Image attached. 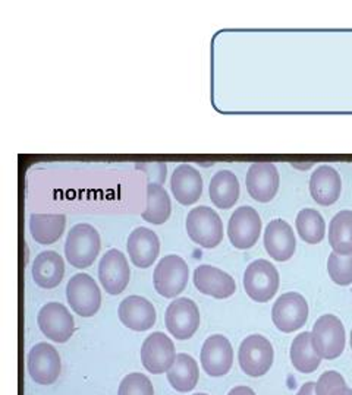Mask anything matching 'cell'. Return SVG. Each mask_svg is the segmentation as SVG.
<instances>
[{
	"instance_id": "obj_26",
	"label": "cell",
	"mask_w": 352,
	"mask_h": 395,
	"mask_svg": "<svg viewBox=\"0 0 352 395\" xmlns=\"http://www.w3.org/2000/svg\"><path fill=\"white\" fill-rule=\"evenodd\" d=\"M198 377L197 362L185 353L176 355L175 363L168 372V381L172 388L178 392H190L197 386Z\"/></svg>"
},
{
	"instance_id": "obj_14",
	"label": "cell",
	"mask_w": 352,
	"mask_h": 395,
	"mask_svg": "<svg viewBox=\"0 0 352 395\" xmlns=\"http://www.w3.org/2000/svg\"><path fill=\"white\" fill-rule=\"evenodd\" d=\"M99 280L103 288L112 294H121L131 280V269L125 255L117 251H107L99 264Z\"/></svg>"
},
{
	"instance_id": "obj_34",
	"label": "cell",
	"mask_w": 352,
	"mask_h": 395,
	"mask_svg": "<svg viewBox=\"0 0 352 395\" xmlns=\"http://www.w3.org/2000/svg\"><path fill=\"white\" fill-rule=\"evenodd\" d=\"M137 168L146 171V175L149 178V183L161 186V183L166 180V170H168L166 164H163V163L141 164V166H137Z\"/></svg>"
},
{
	"instance_id": "obj_22",
	"label": "cell",
	"mask_w": 352,
	"mask_h": 395,
	"mask_svg": "<svg viewBox=\"0 0 352 395\" xmlns=\"http://www.w3.org/2000/svg\"><path fill=\"white\" fill-rule=\"evenodd\" d=\"M342 180L339 173L331 166H320L311 175L310 193L313 200L321 205H334L341 196Z\"/></svg>"
},
{
	"instance_id": "obj_16",
	"label": "cell",
	"mask_w": 352,
	"mask_h": 395,
	"mask_svg": "<svg viewBox=\"0 0 352 395\" xmlns=\"http://www.w3.org/2000/svg\"><path fill=\"white\" fill-rule=\"evenodd\" d=\"M233 363V350L229 340L223 335L208 337L201 349V366L210 377L226 375Z\"/></svg>"
},
{
	"instance_id": "obj_38",
	"label": "cell",
	"mask_w": 352,
	"mask_h": 395,
	"mask_svg": "<svg viewBox=\"0 0 352 395\" xmlns=\"http://www.w3.org/2000/svg\"><path fill=\"white\" fill-rule=\"evenodd\" d=\"M351 349H352V330H351Z\"/></svg>"
},
{
	"instance_id": "obj_32",
	"label": "cell",
	"mask_w": 352,
	"mask_h": 395,
	"mask_svg": "<svg viewBox=\"0 0 352 395\" xmlns=\"http://www.w3.org/2000/svg\"><path fill=\"white\" fill-rule=\"evenodd\" d=\"M348 389L343 377L335 370L324 372L316 384V395H346Z\"/></svg>"
},
{
	"instance_id": "obj_7",
	"label": "cell",
	"mask_w": 352,
	"mask_h": 395,
	"mask_svg": "<svg viewBox=\"0 0 352 395\" xmlns=\"http://www.w3.org/2000/svg\"><path fill=\"white\" fill-rule=\"evenodd\" d=\"M273 345L263 335H250L240 345V366L248 377L266 375L273 364Z\"/></svg>"
},
{
	"instance_id": "obj_8",
	"label": "cell",
	"mask_w": 352,
	"mask_h": 395,
	"mask_svg": "<svg viewBox=\"0 0 352 395\" xmlns=\"http://www.w3.org/2000/svg\"><path fill=\"white\" fill-rule=\"evenodd\" d=\"M272 319L282 332H294L302 328L309 319V303L299 293H285L274 302Z\"/></svg>"
},
{
	"instance_id": "obj_19",
	"label": "cell",
	"mask_w": 352,
	"mask_h": 395,
	"mask_svg": "<svg viewBox=\"0 0 352 395\" xmlns=\"http://www.w3.org/2000/svg\"><path fill=\"white\" fill-rule=\"evenodd\" d=\"M117 315H119L121 323L127 328L138 332L153 328L157 318L153 303L141 298V296H129V298L122 301Z\"/></svg>"
},
{
	"instance_id": "obj_28",
	"label": "cell",
	"mask_w": 352,
	"mask_h": 395,
	"mask_svg": "<svg viewBox=\"0 0 352 395\" xmlns=\"http://www.w3.org/2000/svg\"><path fill=\"white\" fill-rule=\"evenodd\" d=\"M329 243L335 254L352 255V211L338 212L329 224Z\"/></svg>"
},
{
	"instance_id": "obj_5",
	"label": "cell",
	"mask_w": 352,
	"mask_h": 395,
	"mask_svg": "<svg viewBox=\"0 0 352 395\" xmlns=\"http://www.w3.org/2000/svg\"><path fill=\"white\" fill-rule=\"evenodd\" d=\"M190 278V268L176 255H168L159 261L154 269V288L166 299H174L181 294Z\"/></svg>"
},
{
	"instance_id": "obj_23",
	"label": "cell",
	"mask_w": 352,
	"mask_h": 395,
	"mask_svg": "<svg viewBox=\"0 0 352 395\" xmlns=\"http://www.w3.org/2000/svg\"><path fill=\"white\" fill-rule=\"evenodd\" d=\"M34 283L46 290L58 287L65 276L63 258L55 251H46L37 255L33 262Z\"/></svg>"
},
{
	"instance_id": "obj_25",
	"label": "cell",
	"mask_w": 352,
	"mask_h": 395,
	"mask_svg": "<svg viewBox=\"0 0 352 395\" xmlns=\"http://www.w3.org/2000/svg\"><path fill=\"white\" fill-rule=\"evenodd\" d=\"M66 227L63 214H33L30 217V232L33 239L40 244L56 243Z\"/></svg>"
},
{
	"instance_id": "obj_30",
	"label": "cell",
	"mask_w": 352,
	"mask_h": 395,
	"mask_svg": "<svg viewBox=\"0 0 352 395\" xmlns=\"http://www.w3.org/2000/svg\"><path fill=\"white\" fill-rule=\"evenodd\" d=\"M295 226L299 237L310 244H317L324 239L326 223L321 214L316 210L305 208L301 210L297 215Z\"/></svg>"
},
{
	"instance_id": "obj_13",
	"label": "cell",
	"mask_w": 352,
	"mask_h": 395,
	"mask_svg": "<svg viewBox=\"0 0 352 395\" xmlns=\"http://www.w3.org/2000/svg\"><path fill=\"white\" fill-rule=\"evenodd\" d=\"M166 328L176 340L191 338L200 327V310L188 298L174 301L166 309Z\"/></svg>"
},
{
	"instance_id": "obj_20",
	"label": "cell",
	"mask_w": 352,
	"mask_h": 395,
	"mask_svg": "<svg viewBox=\"0 0 352 395\" xmlns=\"http://www.w3.org/2000/svg\"><path fill=\"white\" fill-rule=\"evenodd\" d=\"M171 189L179 204H196L203 195V179L198 170L190 164H179L172 175Z\"/></svg>"
},
{
	"instance_id": "obj_24",
	"label": "cell",
	"mask_w": 352,
	"mask_h": 395,
	"mask_svg": "<svg viewBox=\"0 0 352 395\" xmlns=\"http://www.w3.org/2000/svg\"><path fill=\"white\" fill-rule=\"evenodd\" d=\"M210 200L218 208L229 210L238 202L240 182L229 170H222L211 178L208 186Z\"/></svg>"
},
{
	"instance_id": "obj_9",
	"label": "cell",
	"mask_w": 352,
	"mask_h": 395,
	"mask_svg": "<svg viewBox=\"0 0 352 395\" xmlns=\"http://www.w3.org/2000/svg\"><path fill=\"white\" fill-rule=\"evenodd\" d=\"M262 218L251 207H240L230 215L228 236L237 249H250L260 239Z\"/></svg>"
},
{
	"instance_id": "obj_35",
	"label": "cell",
	"mask_w": 352,
	"mask_h": 395,
	"mask_svg": "<svg viewBox=\"0 0 352 395\" xmlns=\"http://www.w3.org/2000/svg\"><path fill=\"white\" fill-rule=\"evenodd\" d=\"M228 395H255V392L248 386H235L229 391Z\"/></svg>"
},
{
	"instance_id": "obj_11",
	"label": "cell",
	"mask_w": 352,
	"mask_h": 395,
	"mask_svg": "<svg viewBox=\"0 0 352 395\" xmlns=\"http://www.w3.org/2000/svg\"><path fill=\"white\" fill-rule=\"evenodd\" d=\"M175 359L176 353L174 341L166 334L153 332L144 340L143 347H141V360L153 375L169 372Z\"/></svg>"
},
{
	"instance_id": "obj_17",
	"label": "cell",
	"mask_w": 352,
	"mask_h": 395,
	"mask_svg": "<svg viewBox=\"0 0 352 395\" xmlns=\"http://www.w3.org/2000/svg\"><path fill=\"white\" fill-rule=\"evenodd\" d=\"M265 248L277 262H285L294 256L297 240L292 227L287 221L280 218L270 221L265 232Z\"/></svg>"
},
{
	"instance_id": "obj_27",
	"label": "cell",
	"mask_w": 352,
	"mask_h": 395,
	"mask_svg": "<svg viewBox=\"0 0 352 395\" xmlns=\"http://www.w3.org/2000/svg\"><path fill=\"white\" fill-rule=\"evenodd\" d=\"M291 362L298 372L313 374L320 366L321 357L313 345L311 332H301L291 345Z\"/></svg>"
},
{
	"instance_id": "obj_2",
	"label": "cell",
	"mask_w": 352,
	"mask_h": 395,
	"mask_svg": "<svg viewBox=\"0 0 352 395\" xmlns=\"http://www.w3.org/2000/svg\"><path fill=\"white\" fill-rule=\"evenodd\" d=\"M186 233L201 248L213 249L223 240V223L218 212L210 207H197L188 212Z\"/></svg>"
},
{
	"instance_id": "obj_21",
	"label": "cell",
	"mask_w": 352,
	"mask_h": 395,
	"mask_svg": "<svg viewBox=\"0 0 352 395\" xmlns=\"http://www.w3.org/2000/svg\"><path fill=\"white\" fill-rule=\"evenodd\" d=\"M127 249L135 266L149 268L159 256L160 240L153 230L147 227H138L129 234Z\"/></svg>"
},
{
	"instance_id": "obj_33",
	"label": "cell",
	"mask_w": 352,
	"mask_h": 395,
	"mask_svg": "<svg viewBox=\"0 0 352 395\" xmlns=\"http://www.w3.org/2000/svg\"><path fill=\"white\" fill-rule=\"evenodd\" d=\"M117 395H154V388L146 375L129 374L122 379Z\"/></svg>"
},
{
	"instance_id": "obj_3",
	"label": "cell",
	"mask_w": 352,
	"mask_h": 395,
	"mask_svg": "<svg viewBox=\"0 0 352 395\" xmlns=\"http://www.w3.org/2000/svg\"><path fill=\"white\" fill-rule=\"evenodd\" d=\"M279 273L266 259L251 262L244 273V288L248 298L258 303H266L279 290Z\"/></svg>"
},
{
	"instance_id": "obj_18",
	"label": "cell",
	"mask_w": 352,
	"mask_h": 395,
	"mask_svg": "<svg viewBox=\"0 0 352 395\" xmlns=\"http://www.w3.org/2000/svg\"><path fill=\"white\" fill-rule=\"evenodd\" d=\"M193 280L200 293L215 299H228L237 291L235 280L225 271L211 265H200L194 271Z\"/></svg>"
},
{
	"instance_id": "obj_12",
	"label": "cell",
	"mask_w": 352,
	"mask_h": 395,
	"mask_svg": "<svg viewBox=\"0 0 352 395\" xmlns=\"http://www.w3.org/2000/svg\"><path fill=\"white\" fill-rule=\"evenodd\" d=\"M27 367L36 384L52 385L60 375V356L53 345L38 342L28 353Z\"/></svg>"
},
{
	"instance_id": "obj_4",
	"label": "cell",
	"mask_w": 352,
	"mask_h": 395,
	"mask_svg": "<svg viewBox=\"0 0 352 395\" xmlns=\"http://www.w3.org/2000/svg\"><path fill=\"white\" fill-rule=\"evenodd\" d=\"M313 345L321 359H338L345 350V328L335 315L320 316L311 331Z\"/></svg>"
},
{
	"instance_id": "obj_36",
	"label": "cell",
	"mask_w": 352,
	"mask_h": 395,
	"mask_svg": "<svg viewBox=\"0 0 352 395\" xmlns=\"http://www.w3.org/2000/svg\"><path fill=\"white\" fill-rule=\"evenodd\" d=\"M297 395H316V384L307 382L305 385H302Z\"/></svg>"
},
{
	"instance_id": "obj_37",
	"label": "cell",
	"mask_w": 352,
	"mask_h": 395,
	"mask_svg": "<svg viewBox=\"0 0 352 395\" xmlns=\"http://www.w3.org/2000/svg\"><path fill=\"white\" fill-rule=\"evenodd\" d=\"M346 395H352V389H351V388L348 389V392H346Z\"/></svg>"
},
{
	"instance_id": "obj_15",
	"label": "cell",
	"mask_w": 352,
	"mask_h": 395,
	"mask_svg": "<svg viewBox=\"0 0 352 395\" xmlns=\"http://www.w3.org/2000/svg\"><path fill=\"white\" fill-rule=\"evenodd\" d=\"M279 173L272 163H254L248 168L245 185L250 196L257 202H270L279 190Z\"/></svg>"
},
{
	"instance_id": "obj_1",
	"label": "cell",
	"mask_w": 352,
	"mask_h": 395,
	"mask_svg": "<svg viewBox=\"0 0 352 395\" xmlns=\"http://www.w3.org/2000/svg\"><path fill=\"white\" fill-rule=\"evenodd\" d=\"M102 248L100 234L91 224H77L68 233L65 242V256L70 266L84 269L97 259Z\"/></svg>"
},
{
	"instance_id": "obj_29",
	"label": "cell",
	"mask_w": 352,
	"mask_h": 395,
	"mask_svg": "<svg viewBox=\"0 0 352 395\" xmlns=\"http://www.w3.org/2000/svg\"><path fill=\"white\" fill-rule=\"evenodd\" d=\"M172 204L168 192L160 185L149 183L147 186V208L143 212V220L151 224L166 223L171 217Z\"/></svg>"
},
{
	"instance_id": "obj_31",
	"label": "cell",
	"mask_w": 352,
	"mask_h": 395,
	"mask_svg": "<svg viewBox=\"0 0 352 395\" xmlns=\"http://www.w3.org/2000/svg\"><path fill=\"white\" fill-rule=\"evenodd\" d=\"M327 273L339 286L352 284V255L342 256L332 252L327 259Z\"/></svg>"
},
{
	"instance_id": "obj_39",
	"label": "cell",
	"mask_w": 352,
	"mask_h": 395,
	"mask_svg": "<svg viewBox=\"0 0 352 395\" xmlns=\"http://www.w3.org/2000/svg\"><path fill=\"white\" fill-rule=\"evenodd\" d=\"M194 395H207V394H194Z\"/></svg>"
},
{
	"instance_id": "obj_6",
	"label": "cell",
	"mask_w": 352,
	"mask_h": 395,
	"mask_svg": "<svg viewBox=\"0 0 352 395\" xmlns=\"http://www.w3.org/2000/svg\"><path fill=\"white\" fill-rule=\"evenodd\" d=\"M68 303L77 315L91 318L96 315L102 305V293L88 274H75L66 286Z\"/></svg>"
},
{
	"instance_id": "obj_10",
	"label": "cell",
	"mask_w": 352,
	"mask_h": 395,
	"mask_svg": "<svg viewBox=\"0 0 352 395\" xmlns=\"http://www.w3.org/2000/svg\"><path fill=\"white\" fill-rule=\"evenodd\" d=\"M37 323L40 331L55 342H66L75 332L74 316L58 302L44 305L38 312Z\"/></svg>"
}]
</instances>
